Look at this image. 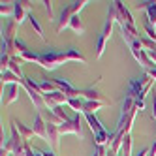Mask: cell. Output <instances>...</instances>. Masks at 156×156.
<instances>
[{
  "label": "cell",
  "mask_w": 156,
  "mask_h": 156,
  "mask_svg": "<svg viewBox=\"0 0 156 156\" xmlns=\"http://www.w3.org/2000/svg\"><path fill=\"white\" fill-rule=\"evenodd\" d=\"M117 23V17H115V2L111 4V8H109V15H107V21H105V27H104V30H102V34H100V38H98V43H96V55H98V58L104 55V51H105V43H107V40L111 38V30H113V25Z\"/></svg>",
  "instance_id": "1"
},
{
  "label": "cell",
  "mask_w": 156,
  "mask_h": 156,
  "mask_svg": "<svg viewBox=\"0 0 156 156\" xmlns=\"http://www.w3.org/2000/svg\"><path fill=\"white\" fill-rule=\"evenodd\" d=\"M68 60H70L68 51H66V53H55V51H51V53H41L40 55V64L45 70H49V72L55 70V68H58L60 64L68 62Z\"/></svg>",
  "instance_id": "2"
},
{
  "label": "cell",
  "mask_w": 156,
  "mask_h": 156,
  "mask_svg": "<svg viewBox=\"0 0 156 156\" xmlns=\"http://www.w3.org/2000/svg\"><path fill=\"white\" fill-rule=\"evenodd\" d=\"M87 4H88L87 0H81V2H73L72 6L64 8V9H62V13H60V19H58V27H57V30H58V32H62V30H64L66 27L70 25L72 17L79 13V12H81V9H83V8H85Z\"/></svg>",
  "instance_id": "3"
},
{
  "label": "cell",
  "mask_w": 156,
  "mask_h": 156,
  "mask_svg": "<svg viewBox=\"0 0 156 156\" xmlns=\"http://www.w3.org/2000/svg\"><path fill=\"white\" fill-rule=\"evenodd\" d=\"M58 132L60 133H75V136L83 137V132H81V119L77 115L75 119H70L68 122H62L58 124Z\"/></svg>",
  "instance_id": "4"
},
{
  "label": "cell",
  "mask_w": 156,
  "mask_h": 156,
  "mask_svg": "<svg viewBox=\"0 0 156 156\" xmlns=\"http://www.w3.org/2000/svg\"><path fill=\"white\" fill-rule=\"evenodd\" d=\"M68 96H66L62 90H57V92H51V94H43V104H45L47 107L55 109V107H58L62 104H68Z\"/></svg>",
  "instance_id": "5"
},
{
  "label": "cell",
  "mask_w": 156,
  "mask_h": 156,
  "mask_svg": "<svg viewBox=\"0 0 156 156\" xmlns=\"http://www.w3.org/2000/svg\"><path fill=\"white\" fill-rule=\"evenodd\" d=\"M13 8H15V13H13V21L17 25H23V21L27 15H30V8H28V2H13Z\"/></svg>",
  "instance_id": "6"
},
{
  "label": "cell",
  "mask_w": 156,
  "mask_h": 156,
  "mask_svg": "<svg viewBox=\"0 0 156 156\" xmlns=\"http://www.w3.org/2000/svg\"><path fill=\"white\" fill-rule=\"evenodd\" d=\"M32 132L36 133V136H40L41 139H45L47 141V124H45V120H43L41 113L38 111L36 117H34V124H32Z\"/></svg>",
  "instance_id": "7"
},
{
  "label": "cell",
  "mask_w": 156,
  "mask_h": 156,
  "mask_svg": "<svg viewBox=\"0 0 156 156\" xmlns=\"http://www.w3.org/2000/svg\"><path fill=\"white\" fill-rule=\"evenodd\" d=\"M58 136H60L58 124H55V122H49V124H47V141L53 145V147H57V145H58Z\"/></svg>",
  "instance_id": "8"
},
{
  "label": "cell",
  "mask_w": 156,
  "mask_h": 156,
  "mask_svg": "<svg viewBox=\"0 0 156 156\" xmlns=\"http://www.w3.org/2000/svg\"><path fill=\"white\" fill-rule=\"evenodd\" d=\"M109 102H100V100H85V107H83V113H96L98 109H102L104 105H107Z\"/></svg>",
  "instance_id": "9"
},
{
  "label": "cell",
  "mask_w": 156,
  "mask_h": 156,
  "mask_svg": "<svg viewBox=\"0 0 156 156\" xmlns=\"http://www.w3.org/2000/svg\"><path fill=\"white\" fill-rule=\"evenodd\" d=\"M139 8H145V9H147V19H149V23L154 25V28H156V2H143V4H139Z\"/></svg>",
  "instance_id": "10"
},
{
  "label": "cell",
  "mask_w": 156,
  "mask_h": 156,
  "mask_svg": "<svg viewBox=\"0 0 156 156\" xmlns=\"http://www.w3.org/2000/svg\"><path fill=\"white\" fill-rule=\"evenodd\" d=\"M15 126H17V130H19V133H21V137H23V139H25L27 143H28V141H30L32 137L36 136V133L32 132V128H27L25 124H21V122H17V120H15Z\"/></svg>",
  "instance_id": "11"
},
{
  "label": "cell",
  "mask_w": 156,
  "mask_h": 156,
  "mask_svg": "<svg viewBox=\"0 0 156 156\" xmlns=\"http://www.w3.org/2000/svg\"><path fill=\"white\" fill-rule=\"evenodd\" d=\"M75 34H83L85 32V27H83V23H81V19H79V15H73L72 17V21H70V25H68Z\"/></svg>",
  "instance_id": "12"
},
{
  "label": "cell",
  "mask_w": 156,
  "mask_h": 156,
  "mask_svg": "<svg viewBox=\"0 0 156 156\" xmlns=\"http://www.w3.org/2000/svg\"><path fill=\"white\" fill-rule=\"evenodd\" d=\"M19 60H27V62H38L40 64V55L38 53H30V51H25L19 55Z\"/></svg>",
  "instance_id": "13"
},
{
  "label": "cell",
  "mask_w": 156,
  "mask_h": 156,
  "mask_svg": "<svg viewBox=\"0 0 156 156\" xmlns=\"http://www.w3.org/2000/svg\"><path fill=\"white\" fill-rule=\"evenodd\" d=\"M28 19H30V23H32V27H34V30H36V34L41 38V40H45V36H43V30H41V25H40V21L34 17V13H30L28 15Z\"/></svg>",
  "instance_id": "14"
},
{
  "label": "cell",
  "mask_w": 156,
  "mask_h": 156,
  "mask_svg": "<svg viewBox=\"0 0 156 156\" xmlns=\"http://www.w3.org/2000/svg\"><path fill=\"white\" fill-rule=\"evenodd\" d=\"M68 104H70L75 111H83V107H85V102H81L79 98H70V100H68Z\"/></svg>",
  "instance_id": "15"
},
{
  "label": "cell",
  "mask_w": 156,
  "mask_h": 156,
  "mask_svg": "<svg viewBox=\"0 0 156 156\" xmlns=\"http://www.w3.org/2000/svg\"><path fill=\"white\" fill-rule=\"evenodd\" d=\"M143 27H145V32H147V34H149V38H151L152 41H156V28H154V27H152V25L149 23V21H147V23H145Z\"/></svg>",
  "instance_id": "16"
},
{
  "label": "cell",
  "mask_w": 156,
  "mask_h": 156,
  "mask_svg": "<svg viewBox=\"0 0 156 156\" xmlns=\"http://www.w3.org/2000/svg\"><path fill=\"white\" fill-rule=\"evenodd\" d=\"M0 12H2V15H12V13H15V8H13V4H12V6H6V4H2V8H0Z\"/></svg>",
  "instance_id": "17"
},
{
  "label": "cell",
  "mask_w": 156,
  "mask_h": 156,
  "mask_svg": "<svg viewBox=\"0 0 156 156\" xmlns=\"http://www.w3.org/2000/svg\"><path fill=\"white\" fill-rule=\"evenodd\" d=\"M94 156H105V147H96Z\"/></svg>",
  "instance_id": "18"
},
{
  "label": "cell",
  "mask_w": 156,
  "mask_h": 156,
  "mask_svg": "<svg viewBox=\"0 0 156 156\" xmlns=\"http://www.w3.org/2000/svg\"><path fill=\"white\" fill-rule=\"evenodd\" d=\"M43 4H45V9H47V12H49V19H53V2H43Z\"/></svg>",
  "instance_id": "19"
},
{
  "label": "cell",
  "mask_w": 156,
  "mask_h": 156,
  "mask_svg": "<svg viewBox=\"0 0 156 156\" xmlns=\"http://www.w3.org/2000/svg\"><path fill=\"white\" fill-rule=\"evenodd\" d=\"M145 73H147L149 77H152V79L156 81V68H152V70H149V72H145Z\"/></svg>",
  "instance_id": "20"
},
{
  "label": "cell",
  "mask_w": 156,
  "mask_h": 156,
  "mask_svg": "<svg viewBox=\"0 0 156 156\" xmlns=\"http://www.w3.org/2000/svg\"><path fill=\"white\" fill-rule=\"evenodd\" d=\"M152 107H154V119H156V92L152 94Z\"/></svg>",
  "instance_id": "21"
},
{
  "label": "cell",
  "mask_w": 156,
  "mask_h": 156,
  "mask_svg": "<svg viewBox=\"0 0 156 156\" xmlns=\"http://www.w3.org/2000/svg\"><path fill=\"white\" fill-rule=\"evenodd\" d=\"M43 156H55V152L53 151H45V152H43Z\"/></svg>",
  "instance_id": "22"
}]
</instances>
